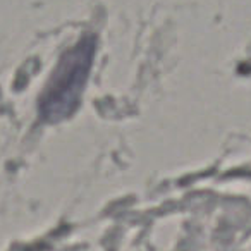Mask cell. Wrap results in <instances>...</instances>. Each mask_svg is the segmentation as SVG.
<instances>
[{
	"mask_svg": "<svg viewBox=\"0 0 251 251\" xmlns=\"http://www.w3.org/2000/svg\"><path fill=\"white\" fill-rule=\"evenodd\" d=\"M93 55L95 40L91 36L83 38L64 53L40 101L43 119L50 122L62 121L76 108L90 74Z\"/></svg>",
	"mask_w": 251,
	"mask_h": 251,
	"instance_id": "1",
	"label": "cell"
}]
</instances>
